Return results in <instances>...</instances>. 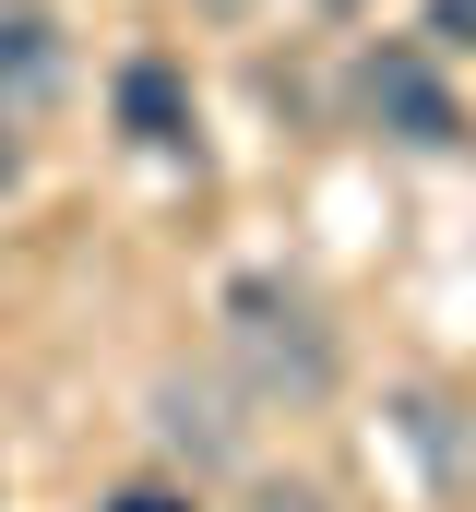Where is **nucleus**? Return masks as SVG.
I'll list each match as a JSON object with an SVG mask.
<instances>
[{
	"label": "nucleus",
	"mask_w": 476,
	"mask_h": 512,
	"mask_svg": "<svg viewBox=\"0 0 476 512\" xmlns=\"http://www.w3.org/2000/svg\"><path fill=\"white\" fill-rule=\"evenodd\" d=\"M238 512H322V489H298V477H262Z\"/></svg>",
	"instance_id": "0eeeda50"
},
{
	"label": "nucleus",
	"mask_w": 476,
	"mask_h": 512,
	"mask_svg": "<svg viewBox=\"0 0 476 512\" xmlns=\"http://www.w3.org/2000/svg\"><path fill=\"white\" fill-rule=\"evenodd\" d=\"M417 453H429V489L441 501H476V429H465V405L453 393H405V417H393Z\"/></svg>",
	"instance_id": "20e7f679"
},
{
	"label": "nucleus",
	"mask_w": 476,
	"mask_h": 512,
	"mask_svg": "<svg viewBox=\"0 0 476 512\" xmlns=\"http://www.w3.org/2000/svg\"><path fill=\"white\" fill-rule=\"evenodd\" d=\"M24 179V131H12V108H0V191Z\"/></svg>",
	"instance_id": "1a4fd4ad"
},
{
	"label": "nucleus",
	"mask_w": 476,
	"mask_h": 512,
	"mask_svg": "<svg viewBox=\"0 0 476 512\" xmlns=\"http://www.w3.org/2000/svg\"><path fill=\"white\" fill-rule=\"evenodd\" d=\"M108 512H191V501H167V489H119Z\"/></svg>",
	"instance_id": "9d476101"
},
{
	"label": "nucleus",
	"mask_w": 476,
	"mask_h": 512,
	"mask_svg": "<svg viewBox=\"0 0 476 512\" xmlns=\"http://www.w3.org/2000/svg\"><path fill=\"white\" fill-rule=\"evenodd\" d=\"M429 36L441 48H476V0H429Z\"/></svg>",
	"instance_id": "6e6552de"
},
{
	"label": "nucleus",
	"mask_w": 476,
	"mask_h": 512,
	"mask_svg": "<svg viewBox=\"0 0 476 512\" xmlns=\"http://www.w3.org/2000/svg\"><path fill=\"white\" fill-rule=\"evenodd\" d=\"M155 441L167 453H191V465H227L238 453V417L215 382H155Z\"/></svg>",
	"instance_id": "39448f33"
},
{
	"label": "nucleus",
	"mask_w": 476,
	"mask_h": 512,
	"mask_svg": "<svg viewBox=\"0 0 476 512\" xmlns=\"http://www.w3.org/2000/svg\"><path fill=\"white\" fill-rule=\"evenodd\" d=\"M227 346H238V370H250V393H286V405H322L334 370H346L322 298L286 286V274H238L227 286Z\"/></svg>",
	"instance_id": "f257e3e1"
},
{
	"label": "nucleus",
	"mask_w": 476,
	"mask_h": 512,
	"mask_svg": "<svg viewBox=\"0 0 476 512\" xmlns=\"http://www.w3.org/2000/svg\"><path fill=\"white\" fill-rule=\"evenodd\" d=\"M322 12H334V24H357V12H369V0H322Z\"/></svg>",
	"instance_id": "9b49d317"
},
{
	"label": "nucleus",
	"mask_w": 476,
	"mask_h": 512,
	"mask_svg": "<svg viewBox=\"0 0 476 512\" xmlns=\"http://www.w3.org/2000/svg\"><path fill=\"white\" fill-rule=\"evenodd\" d=\"M119 120H131V143H155V155H191V84L167 60H131L119 72Z\"/></svg>",
	"instance_id": "423d86ee"
},
{
	"label": "nucleus",
	"mask_w": 476,
	"mask_h": 512,
	"mask_svg": "<svg viewBox=\"0 0 476 512\" xmlns=\"http://www.w3.org/2000/svg\"><path fill=\"white\" fill-rule=\"evenodd\" d=\"M72 84V48H60V12L48 0H0V108H48Z\"/></svg>",
	"instance_id": "7ed1b4c3"
},
{
	"label": "nucleus",
	"mask_w": 476,
	"mask_h": 512,
	"mask_svg": "<svg viewBox=\"0 0 476 512\" xmlns=\"http://www.w3.org/2000/svg\"><path fill=\"white\" fill-rule=\"evenodd\" d=\"M357 108L393 131V143H417V155L465 143V108H453V84H441V72H429V48H405V36H381V48L357 60Z\"/></svg>",
	"instance_id": "f03ea898"
}]
</instances>
